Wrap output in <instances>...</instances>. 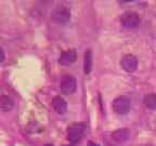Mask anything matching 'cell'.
<instances>
[{
  "mask_svg": "<svg viewBox=\"0 0 156 146\" xmlns=\"http://www.w3.org/2000/svg\"><path fill=\"white\" fill-rule=\"evenodd\" d=\"M77 58V53H76V50L71 49V50H67V51H64L63 53L60 56V60H58V63L61 65H71L74 62L76 61Z\"/></svg>",
  "mask_w": 156,
  "mask_h": 146,
  "instance_id": "52a82bcc",
  "label": "cell"
},
{
  "mask_svg": "<svg viewBox=\"0 0 156 146\" xmlns=\"http://www.w3.org/2000/svg\"><path fill=\"white\" fill-rule=\"evenodd\" d=\"M77 88V81L72 75H65L61 78L60 81V90L63 94L68 95L75 92Z\"/></svg>",
  "mask_w": 156,
  "mask_h": 146,
  "instance_id": "3957f363",
  "label": "cell"
},
{
  "mask_svg": "<svg viewBox=\"0 0 156 146\" xmlns=\"http://www.w3.org/2000/svg\"><path fill=\"white\" fill-rule=\"evenodd\" d=\"M120 23L126 28H136L141 23V19L134 12H126L120 17Z\"/></svg>",
  "mask_w": 156,
  "mask_h": 146,
  "instance_id": "5b68a950",
  "label": "cell"
},
{
  "mask_svg": "<svg viewBox=\"0 0 156 146\" xmlns=\"http://www.w3.org/2000/svg\"><path fill=\"white\" fill-rule=\"evenodd\" d=\"M92 68V51L87 50L85 53V61H83V71L85 74H89Z\"/></svg>",
  "mask_w": 156,
  "mask_h": 146,
  "instance_id": "8fae6325",
  "label": "cell"
},
{
  "mask_svg": "<svg viewBox=\"0 0 156 146\" xmlns=\"http://www.w3.org/2000/svg\"><path fill=\"white\" fill-rule=\"evenodd\" d=\"M88 146H99V145H97V144H94V143H92V142H90Z\"/></svg>",
  "mask_w": 156,
  "mask_h": 146,
  "instance_id": "5bb4252c",
  "label": "cell"
},
{
  "mask_svg": "<svg viewBox=\"0 0 156 146\" xmlns=\"http://www.w3.org/2000/svg\"><path fill=\"white\" fill-rule=\"evenodd\" d=\"M46 146H53V145H51V144H47Z\"/></svg>",
  "mask_w": 156,
  "mask_h": 146,
  "instance_id": "9a60e30c",
  "label": "cell"
},
{
  "mask_svg": "<svg viewBox=\"0 0 156 146\" xmlns=\"http://www.w3.org/2000/svg\"><path fill=\"white\" fill-rule=\"evenodd\" d=\"M129 136L130 131L128 129H125V128L118 129L112 133V139L114 141H116L117 143H124V142H126L127 140L129 139Z\"/></svg>",
  "mask_w": 156,
  "mask_h": 146,
  "instance_id": "9c48e42d",
  "label": "cell"
},
{
  "mask_svg": "<svg viewBox=\"0 0 156 146\" xmlns=\"http://www.w3.org/2000/svg\"><path fill=\"white\" fill-rule=\"evenodd\" d=\"M5 58V51L2 50V48L0 47V62H3Z\"/></svg>",
  "mask_w": 156,
  "mask_h": 146,
  "instance_id": "4fadbf2b",
  "label": "cell"
},
{
  "mask_svg": "<svg viewBox=\"0 0 156 146\" xmlns=\"http://www.w3.org/2000/svg\"><path fill=\"white\" fill-rule=\"evenodd\" d=\"M113 110L118 115H125L130 110L131 102L127 96H118L113 101Z\"/></svg>",
  "mask_w": 156,
  "mask_h": 146,
  "instance_id": "7a4b0ae2",
  "label": "cell"
},
{
  "mask_svg": "<svg viewBox=\"0 0 156 146\" xmlns=\"http://www.w3.org/2000/svg\"><path fill=\"white\" fill-rule=\"evenodd\" d=\"M83 133H85V124L83 123H73L68 127L67 129V139L72 143H76L83 137Z\"/></svg>",
  "mask_w": 156,
  "mask_h": 146,
  "instance_id": "277c9868",
  "label": "cell"
},
{
  "mask_svg": "<svg viewBox=\"0 0 156 146\" xmlns=\"http://www.w3.org/2000/svg\"><path fill=\"white\" fill-rule=\"evenodd\" d=\"M52 107H53V109L55 110L58 114L60 115H63L67 112V103L66 101L64 100L63 97L61 96H54L52 99Z\"/></svg>",
  "mask_w": 156,
  "mask_h": 146,
  "instance_id": "ba28073f",
  "label": "cell"
},
{
  "mask_svg": "<svg viewBox=\"0 0 156 146\" xmlns=\"http://www.w3.org/2000/svg\"><path fill=\"white\" fill-rule=\"evenodd\" d=\"M51 19L58 24H66L71 19V11L67 7L61 5H56L51 13Z\"/></svg>",
  "mask_w": 156,
  "mask_h": 146,
  "instance_id": "6da1fadb",
  "label": "cell"
},
{
  "mask_svg": "<svg viewBox=\"0 0 156 146\" xmlns=\"http://www.w3.org/2000/svg\"><path fill=\"white\" fill-rule=\"evenodd\" d=\"M14 106V103H13V100L10 96H7V95H1L0 96V108L5 112H9L11 110Z\"/></svg>",
  "mask_w": 156,
  "mask_h": 146,
  "instance_id": "30bf717a",
  "label": "cell"
},
{
  "mask_svg": "<svg viewBox=\"0 0 156 146\" xmlns=\"http://www.w3.org/2000/svg\"><path fill=\"white\" fill-rule=\"evenodd\" d=\"M120 65H122V69H125L128 73H132L138 67V60L134 55L132 54H127L120 61Z\"/></svg>",
  "mask_w": 156,
  "mask_h": 146,
  "instance_id": "8992f818",
  "label": "cell"
},
{
  "mask_svg": "<svg viewBox=\"0 0 156 146\" xmlns=\"http://www.w3.org/2000/svg\"><path fill=\"white\" fill-rule=\"evenodd\" d=\"M144 105L150 109H156V94L155 93H151L144 96Z\"/></svg>",
  "mask_w": 156,
  "mask_h": 146,
  "instance_id": "7c38bea8",
  "label": "cell"
}]
</instances>
